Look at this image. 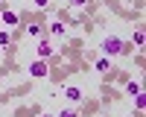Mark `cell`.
<instances>
[{
	"instance_id": "obj_4",
	"label": "cell",
	"mask_w": 146,
	"mask_h": 117,
	"mask_svg": "<svg viewBox=\"0 0 146 117\" xmlns=\"http://www.w3.org/2000/svg\"><path fill=\"white\" fill-rule=\"evenodd\" d=\"M64 97H67L70 102H82L85 94H82V88H76V85H67V88H64Z\"/></svg>"
},
{
	"instance_id": "obj_7",
	"label": "cell",
	"mask_w": 146,
	"mask_h": 117,
	"mask_svg": "<svg viewBox=\"0 0 146 117\" xmlns=\"http://www.w3.org/2000/svg\"><path fill=\"white\" fill-rule=\"evenodd\" d=\"M126 91L131 94V97H137V94H143V88H140V82H129V85H126Z\"/></svg>"
},
{
	"instance_id": "obj_11",
	"label": "cell",
	"mask_w": 146,
	"mask_h": 117,
	"mask_svg": "<svg viewBox=\"0 0 146 117\" xmlns=\"http://www.w3.org/2000/svg\"><path fill=\"white\" fill-rule=\"evenodd\" d=\"M58 117H79V111H76V108H62Z\"/></svg>"
},
{
	"instance_id": "obj_5",
	"label": "cell",
	"mask_w": 146,
	"mask_h": 117,
	"mask_svg": "<svg viewBox=\"0 0 146 117\" xmlns=\"http://www.w3.org/2000/svg\"><path fill=\"white\" fill-rule=\"evenodd\" d=\"M0 21H3L6 27H15V23H18V12H9V9H6L3 15H0Z\"/></svg>"
},
{
	"instance_id": "obj_6",
	"label": "cell",
	"mask_w": 146,
	"mask_h": 117,
	"mask_svg": "<svg viewBox=\"0 0 146 117\" xmlns=\"http://www.w3.org/2000/svg\"><path fill=\"white\" fill-rule=\"evenodd\" d=\"M50 35H53V38H62V35H64V23H50Z\"/></svg>"
},
{
	"instance_id": "obj_12",
	"label": "cell",
	"mask_w": 146,
	"mask_h": 117,
	"mask_svg": "<svg viewBox=\"0 0 146 117\" xmlns=\"http://www.w3.org/2000/svg\"><path fill=\"white\" fill-rule=\"evenodd\" d=\"M135 47H143V29L135 32Z\"/></svg>"
},
{
	"instance_id": "obj_16",
	"label": "cell",
	"mask_w": 146,
	"mask_h": 117,
	"mask_svg": "<svg viewBox=\"0 0 146 117\" xmlns=\"http://www.w3.org/2000/svg\"><path fill=\"white\" fill-rule=\"evenodd\" d=\"M41 117H56V114H41Z\"/></svg>"
},
{
	"instance_id": "obj_14",
	"label": "cell",
	"mask_w": 146,
	"mask_h": 117,
	"mask_svg": "<svg viewBox=\"0 0 146 117\" xmlns=\"http://www.w3.org/2000/svg\"><path fill=\"white\" fill-rule=\"evenodd\" d=\"M67 3H70V6H85L88 0H67Z\"/></svg>"
},
{
	"instance_id": "obj_10",
	"label": "cell",
	"mask_w": 146,
	"mask_h": 117,
	"mask_svg": "<svg viewBox=\"0 0 146 117\" xmlns=\"http://www.w3.org/2000/svg\"><path fill=\"white\" fill-rule=\"evenodd\" d=\"M143 105H146V97H143V94H137V97H135V108L140 111V108H143Z\"/></svg>"
},
{
	"instance_id": "obj_8",
	"label": "cell",
	"mask_w": 146,
	"mask_h": 117,
	"mask_svg": "<svg viewBox=\"0 0 146 117\" xmlns=\"http://www.w3.org/2000/svg\"><path fill=\"white\" fill-rule=\"evenodd\" d=\"M27 32L32 35V38H41V27H38V23H29V27H27Z\"/></svg>"
},
{
	"instance_id": "obj_13",
	"label": "cell",
	"mask_w": 146,
	"mask_h": 117,
	"mask_svg": "<svg viewBox=\"0 0 146 117\" xmlns=\"http://www.w3.org/2000/svg\"><path fill=\"white\" fill-rule=\"evenodd\" d=\"M47 3H50V0H32V6H38V9H44Z\"/></svg>"
},
{
	"instance_id": "obj_15",
	"label": "cell",
	"mask_w": 146,
	"mask_h": 117,
	"mask_svg": "<svg viewBox=\"0 0 146 117\" xmlns=\"http://www.w3.org/2000/svg\"><path fill=\"white\" fill-rule=\"evenodd\" d=\"M3 44H9V35H6V32H0V47H3Z\"/></svg>"
},
{
	"instance_id": "obj_17",
	"label": "cell",
	"mask_w": 146,
	"mask_h": 117,
	"mask_svg": "<svg viewBox=\"0 0 146 117\" xmlns=\"http://www.w3.org/2000/svg\"><path fill=\"white\" fill-rule=\"evenodd\" d=\"M0 6H3V0H0Z\"/></svg>"
},
{
	"instance_id": "obj_2",
	"label": "cell",
	"mask_w": 146,
	"mask_h": 117,
	"mask_svg": "<svg viewBox=\"0 0 146 117\" xmlns=\"http://www.w3.org/2000/svg\"><path fill=\"white\" fill-rule=\"evenodd\" d=\"M27 70H29V76H32V79H44L47 73H50V67H47V62H44V58H38V62H32V64H29Z\"/></svg>"
},
{
	"instance_id": "obj_1",
	"label": "cell",
	"mask_w": 146,
	"mask_h": 117,
	"mask_svg": "<svg viewBox=\"0 0 146 117\" xmlns=\"http://www.w3.org/2000/svg\"><path fill=\"white\" fill-rule=\"evenodd\" d=\"M102 53H105V56H120V53H126L123 38H117V35H108V38L102 41Z\"/></svg>"
},
{
	"instance_id": "obj_9",
	"label": "cell",
	"mask_w": 146,
	"mask_h": 117,
	"mask_svg": "<svg viewBox=\"0 0 146 117\" xmlns=\"http://www.w3.org/2000/svg\"><path fill=\"white\" fill-rule=\"evenodd\" d=\"M108 67H111V62H108V58H100V62H96V70H100V73H105Z\"/></svg>"
},
{
	"instance_id": "obj_3",
	"label": "cell",
	"mask_w": 146,
	"mask_h": 117,
	"mask_svg": "<svg viewBox=\"0 0 146 117\" xmlns=\"http://www.w3.org/2000/svg\"><path fill=\"white\" fill-rule=\"evenodd\" d=\"M35 53H38V58H50L56 53V47L47 41V38H38V47H35Z\"/></svg>"
}]
</instances>
